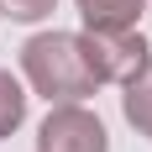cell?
<instances>
[{"label":"cell","mask_w":152,"mask_h":152,"mask_svg":"<svg viewBox=\"0 0 152 152\" xmlns=\"http://www.w3.org/2000/svg\"><path fill=\"white\" fill-rule=\"evenodd\" d=\"M21 74L47 105H84L100 89V79L84 58V37H74V31H37L21 47Z\"/></svg>","instance_id":"6da1fadb"},{"label":"cell","mask_w":152,"mask_h":152,"mask_svg":"<svg viewBox=\"0 0 152 152\" xmlns=\"http://www.w3.org/2000/svg\"><path fill=\"white\" fill-rule=\"evenodd\" d=\"M79 37H84V58H89V68H94L100 84H126L152 58L147 37L137 26H126V31H79Z\"/></svg>","instance_id":"7a4b0ae2"},{"label":"cell","mask_w":152,"mask_h":152,"mask_svg":"<svg viewBox=\"0 0 152 152\" xmlns=\"http://www.w3.org/2000/svg\"><path fill=\"white\" fill-rule=\"evenodd\" d=\"M37 152H110L105 121L84 105H53L37 126Z\"/></svg>","instance_id":"3957f363"},{"label":"cell","mask_w":152,"mask_h":152,"mask_svg":"<svg viewBox=\"0 0 152 152\" xmlns=\"http://www.w3.org/2000/svg\"><path fill=\"white\" fill-rule=\"evenodd\" d=\"M74 5L84 16V31H126L147 11V0H74Z\"/></svg>","instance_id":"277c9868"},{"label":"cell","mask_w":152,"mask_h":152,"mask_svg":"<svg viewBox=\"0 0 152 152\" xmlns=\"http://www.w3.org/2000/svg\"><path fill=\"white\" fill-rule=\"evenodd\" d=\"M121 110H126V121H131V131L137 137H152V58H147V68H142L137 79H126L121 84Z\"/></svg>","instance_id":"5b68a950"},{"label":"cell","mask_w":152,"mask_h":152,"mask_svg":"<svg viewBox=\"0 0 152 152\" xmlns=\"http://www.w3.org/2000/svg\"><path fill=\"white\" fill-rule=\"evenodd\" d=\"M21 121H26V89H21V79L11 68H0V142L11 137Z\"/></svg>","instance_id":"8992f818"},{"label":"cell","mask_w":152,"mask_h":152,"mask_svg":"<svg viewBox=\"0 0 152 152\" xmlns=\"http://www.w3.org/2000/svg\"><path fill=\"white\" fill-rule=\"evenodd\" d=\"M53 11H58V0H0V16H5V21H21V26L47 21Z\"/></svg>","instance_id":"52a82bcc"}]
</instances>
